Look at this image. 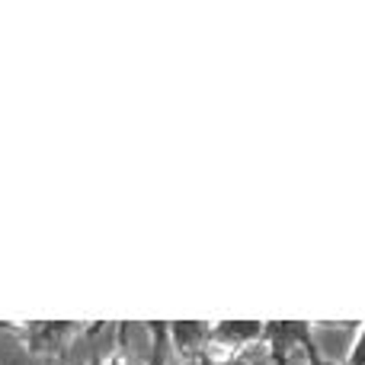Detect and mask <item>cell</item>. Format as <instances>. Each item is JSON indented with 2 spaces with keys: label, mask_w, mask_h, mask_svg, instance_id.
I'll return each instance as SVG.
<instances>
[{
  "label": "cell",
  "mask_w": 365,
  "mask_h": 365,
  "mask_svg": "<svg viewBox=\"0 0 365 365\" xmlns=\"http://www.w3.org/2000/svg\"><path fill=\"white\" fill-rule=\"evenodd\" d=\"M0 330H13L32 359H58V356L68 353L74 336L90 327L81 321H0Z\"/></svg>",
  "instance_id": "cell-1"
},
{
  "label": "cell",
  "mask_w": 365,
  "mask_h": 365,
  "mask_svg": "<svg viewBox=\"0 0 365 365\" xmlns=\"http://www.w3.org/2000/svg\"><path fill=\"white\" fill-rule=\"evenodd\" d=\"M263 340V321H212V346L208 353L244 356Z\"/></svg>",
  "instance_id": "cell-2"
},
{
  "label": "cell",
  "mask_w": 365,
  "mask_h": 365,
  "mask_svg": "<svg viewBox=\"0 0 365 365\" xmlns=\"http://www.w3.org/2000/svg\"><path fill=\"white\" fill-rule=\"evenodd\" d=\"M167 330L170 349L189 365L199 362V356H205L212 346V321H167Z\"/></svg>",
  "instance_id": "cell-3"
},
{
  "label": "cell",
  "mask_w": 365,
  "mask_h": 365,
  "mask_svg": "<svg viewBox=\"0 0 365 365\" xmlns=\"http://www.w3.org/2000/svg\"><path fill=\"white\" fill-rule=\"evenodd\" d=\"M195 365H253V356L244 353V356H218V353H205L199 356Z\"/></svg>",
  "instance_id": "cell-4"
},
{
  "label": "cell",
  "mask_w": 365,
  "mask_h": 365,
  "mask_svg": "<svg viewBox=\"0 0 365 365\" xmlns=\"http://www.w3.org/2000/svg\"><path fill=\"white\" fill-rule=\"evenodd\" d=\"M343 362L346 365H365V324H359V336H356L353 349H349V356Z\"/></svg>",
  "instance_id": "cell-5"
},
{
  "label": "cell",
  "mask_w": 365,
  "mask_h": 365,
  "mask_svg": "<svg viewBox=\"0 0 365 365\" xmlns=\"http://www.w3.org/2000/svg\"><path fill=\"white\" fill-rule=\"evenodd\" d=\"M304 365H346V362H336V359H327V356L317 349V343L311 340L308 346H304Z\"/></svg>",
  "instance_id": "cell-6"
},
{
  "label": "cell",
  "mask_w": 365,
  "mask_h": 365,
  "mask_svg": "<svg viewBox=\"0 0 365 365\" xmlns=\"http://www.w3.org/2000/svg\"><path fill=\"white\" fill-rule=\"evenodd\" d=\"M96 365H132V362H128L125 353H115V356H106V359H100V356H96Z\"/></svg>",
  "instance_id": "cell-7"
},
{
  "label": "cell",
  "mask_w": 365,
  "mask_h": 365,
  "mask_svg": "<svg viewBox=\"0 0 365 365\" xmlns=\"http://www.w3.org/2000/svg\"><path fill=\"white\" fill-rule=\"evenodd\" d=\"M87 365H96V359H90V362H87Z\"/></svg>",
  "instance_id": "cell-8"
}]
</instances>
